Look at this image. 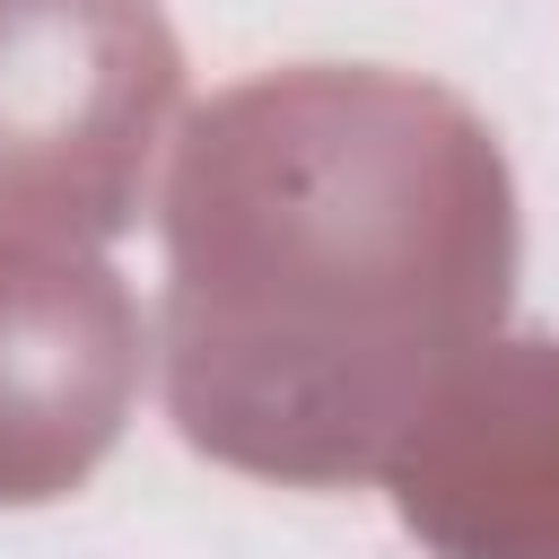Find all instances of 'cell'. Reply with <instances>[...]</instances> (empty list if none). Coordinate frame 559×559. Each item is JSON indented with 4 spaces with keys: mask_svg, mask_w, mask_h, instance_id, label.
I'll return each instance as SVG.
<instances>
[{
    "mask_svg": "<svg viewBox=\"0 0 559 559\" xmlns=\"http://www.w3.org/2000/svg\"><path fill=\"white\" fill-rule=\"evenodd\" d=\"M140 393V306L87 236L0 227V507L79 489Z\"/></svg>",
    "mask_w": 559,
    "mask_h": 559,
    "instance_id": "cell-3",
    "label": "cell"
},
{
    "mask_svg": "<svg viewBox=\"0 0 559 559\" xmlns=\"http://www.w3.org/2000/svg\"><path fill=\"white\" fill-rule=\"evenodd\" d=\"M175 96L157 0H0V227L122 236Z\"/></svg>",
    "mask_w": 559,
    "mask_h": 559,
    "instance_id": "cell-2",
    "label": "cell"
},
{
    "mask_svg": "<svg viewBox=\"0 0 559 559\" xmlns=\"http://www.w3.org/2000/svg\"><path fill=\"white\" fill-rule=\"evenodd\" d=\"M384 489L437 559H559V341H489Z\"/></svg>",
    "mask_w": 559,
    "mask_h": 559,
    "instance_id": "cell-4",
    "label": "cell"
},
{
    "mask_svg": "<svg viewBox=\"0 0 559 559\" xmlns=\"http://www.w3.org/2000/svg\"><path fill=\"white\" fill-rule=\"evenodd\" d=\"M166 419L280 480H384L515 297V175L437 79L297 61L183 114L166 166Z\"/></svg>",
    "mask_w": 559,
    "mask_h": 559,
    "instance_id": "cell-1",
    "label": "cell"
}]
</instances>
